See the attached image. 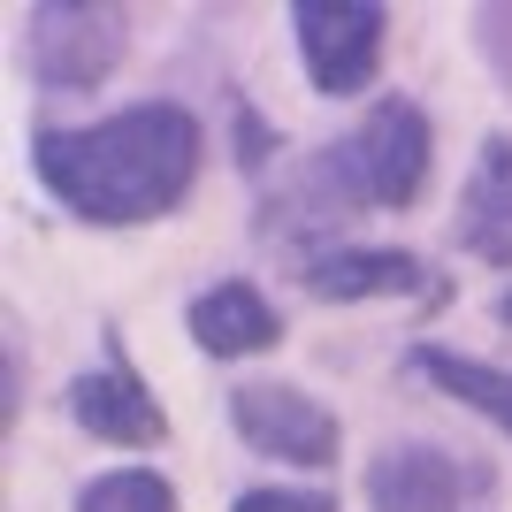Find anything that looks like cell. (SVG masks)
<instances>
[{"mask_svg":"<svg viewBox=\"0 0 512 512\" xmlns=\"http://www.w3.org/2000/svg\"><path fill=\"white\" fill-rule=\"evenodd\" d=\"M39 31H31V62L54 77V85H100L115 54H123V16L115 8H92V0H69V8H39Z\"/></svg>","mask_w":512,"mask_h":512,"instance_id":"obj_5","label":"cell"},{"mask_svg":"<svg viewBox=\"0 0 512 512\" xmlns=\"http://www.w3.org/2000/svg\"><path fill=\"white\" fill-rule=\"evenodd\" d=\"M505 314H512V299H505Z\"/></svg>","mask_w":512,"mask_h":512,"instance_id":"obj_14","label":"cell"},{"mask_svg":"<svg viewBox=\"0 0 512 512\" xmlns=\"http://www.w3.org/2000/svg\"><path fill=\"white\" fill-rule=\"evenodd\" d=\"M192 337L207 344V352H222V360L268 352V344H276V314H268V299L245 291V283H214L207 299L192 306Z\"/></svg>","mask_w":512,"mask_h":512,"instance_id":"obj_8","label":"cell"},{"mask_svg":"<svg viewBox=\"0 0 512 512\" xmlns=\"http://www.w3.org/2000/svg\"><path fill=\"white\" fill-rule=\"evenodd\" d=\"M69 413L107 436V444H161V406L146 398V383L130 367H100V375H77L69 383Z\"/></svg>","mask_w":512,"mask_h":512,"instance_id":"obj_6","label":"cell"},{"mask_svg":"<svg viewBox=\"0 0 512 512\" xmlns=\"http://www.w3.org/2000/svg\"><path fill=\"white\" fill-rule=\"evenodd\" d=\"M299 46L321 92H360L383 54V8L367 0H299Z\"/></svg>","mask_w":512,"mask_h":512,"instance_id":"obj_3","label":"cell"},{"mask_svg":"<svg viewBox=\"0 0 512 512\" xmlns=\"http://www.w3.org/2000/svg\"><path fill=\"white\" fill-rule=\"evenodd\" d=\"M237 512H337V505L306 490H253V497H237Z\"/></svg>","mask_w":512,"mask_h":512,"instance_id":"obj_13","label":"cell"},{"mask_svg":"<svg viewBox=\"0 0 512 512\" xmlns=\"http://www.w3.org/2000/svg\"><path fill=\"white\" fill-rule=\"evenodd\" d=\"M77 512H176V497H169V482H161V474L123 467V474H107V482H92Z\"/></svg>","mask_w":512,"mask_h":512,"instance_id":"obj_12","label":"cell"},{"mask_svg":"<svg viewBox=\"0 0 512 512\" xmlns=\"http://www.w3.org/2000/svg\"><path fill=\"white\" fill-rule=\"evenodd\" d=\"M474 474L444 451H390L375 467V512H467Z\"/></svg>","mask_w":512,"mask_h":512,"instance_id":"obj_7","label":"cell"},{"mask_svg":"<svg viewBox=\"0 0 512 512\" xmlns=\"http://www.w3.org/2000/svg\"><path fill=\"white\" fill-rule=\"evenodd\" d=\"M421 375H436L451 398H467L474 413H490V421L512 428V375L505 367H474V360H459V352H421Z\"/></svg>","mask_w":512,"mask_h":512,"instance_id":"obj_11","label":"cell"},{"mask_svg":"<svg viewBox=\"0 0 512 512\" xmlns=\"http://www.w3.org/2000/svg\"><path fill=\"white\" fill-rule=\"evenodd\" d=\"M230 421H237V436H245V444H260L268 459H291V467H329V459H337V421H329L314 398L283 390V383L237 390Z\"/></svg>","mask_w":512,"mask_h":512,"instance_id":"obj_4","label":"cell"},{"mask_svg":"<svg viewBox=\"0 0 512 512\" xmlns=\"http://www.w3.org/2000/svg\"><path fill=\"white\" fill-rule=\"evenodd\" d=\"M199 123L184 107H130L92 130H46L39 176L85 222H153L192 192Z\"/></svg>","mask_w":512,"mask_h":512,"instance_id":"obj_1","label":"cell"},{"mask_svg":"<svg viewBox=\"0 0 512 512\" xmlns=\"http://www.w3.org/2000/svg\"><path fill=\"white\" fill-rule=\"evenodd\" d=\"M459 237L490 260H512V146L482 153V169H474V184H467V222H459Z\"/></svg>","mask_w":512,"mask_h":512,"instance_id":"obj_9","label":"cell"},{"mask_svg":"<svg viewBox=\"0 0 512 512\" xmlns=\"http://www.w3.org/2000/svg\"><path fill=\"white\" fill-rule=\"evenodd\" d=\"M337 169L360 199H383V207H406L428 176V123L413 100H383L352 138L337 146Z\"/></svg>","mask_w":512,"mask_h":512,"instance_id":"obj_2","label":"cell"},{"mask_svg":"<svg viewBox=\"0 0 512 512\" xmlns=\"http://www.w3.org/2000/svg\"><path fill=\"white\" fill-rule=\"evenodd\" d=\"M321 299H367V291H421V260L413 253H337L306 276Z\"/></svg>","mask_w":512,"mask_h":512,"instance_id":"obj_10","label":"cell"}]
</instances>
